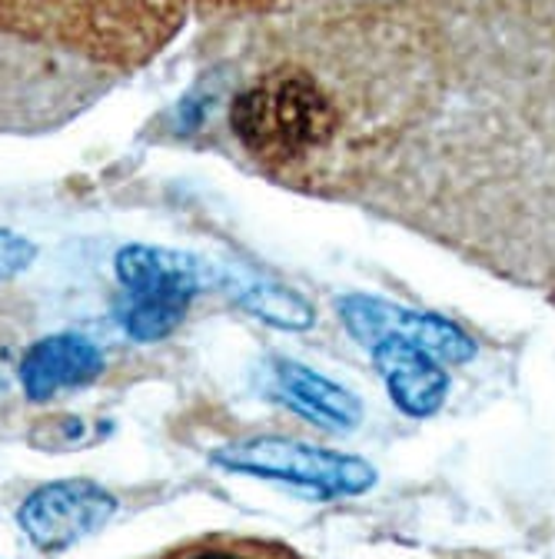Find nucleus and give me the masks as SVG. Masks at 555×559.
I'll use <instances>...</instances> for the list:
<instances>
[{
  "instance_id": "nucleus-7",
  "label": "nucleus",
  "mask_w": 555,
  "mask_h": 559,
  "mask_svg": "<svg viewBox=\"0 0 555 559\" xmlns=\"http://www.w3.org/2000/svg\"><path fill=\"white\" fill-rule=\"evenodd\" d=\"M373 354L376 370L383 373L396 406L409 416H433L443 409L449 393V373L446 367L426 354L423 346L386 336L366 346Z\"/></svg>"
},
{
  "instance_id": "nucleus-2",
  "label": "nucleus",
  "mask_w": 555,
  "mask_h": 559,
  "mask_svg": "<svg viewBox=\"0 0 555 559\" xmlns=\"http://www.w3.org/2000/svg\"><path fill=\"white\" fill-rule=\"evenodd\" d=\"M230 127L260 164L280 170L326 147L339 127V114L306 70L276 67L237 94Z\"/></svg>"
},
{
  "instance_id": "nucleus-12",
  "label": "nucleus",
  "mask_w": 555,
  "mask_h": 559,
  "mask_svg": "<svg viewBox=\"0 0 555 559\" xmlns=\"http://www.w3.org/2000/svg\"><path fill=\"white\" fill-rule=\"evenodd\" d=\"M34 243L14 230H0V280H11L34 263Z\"/></svg>"
},
{
  "instance_id": "nucleus-5",
  "label": "nucleus",
  "mask_w": 555,
  "mask_h": 559,
  "mask_svg": "<svg viewBox=\"0 0 555 559\" xmlns=\"http://www.w3.org/2000/svg\"><path fill=\"white\" fill-rule=\"evenodd\" d=\"M117 513V500L87 479L47 483L24 500L17 520L21 530L40 549H67L97 533Z\"/></svg>"
},
{
  "instance_id": "nucleus-9",
  "label": "nucleus",
  "mask_w": 555,
  "mask_h": 559,
  "mask_svg": "<svg viewBox=\"0 0 555 559\" xmlns=\"http://www.w3.org/2000/svg\"><path fill=\"white\" fill-rule=\"evenodd\" d=\"M273 370H276V390H280V396L297 413L313 419V424L350 430L363 419V403L346 386L319 377L316 370L293 360H276Z\"/></svg>"
},
{
  "instance_id": "nucleus-1",
  "label": "nucleus",
  "mask_w": 555,
  "mask_h": 559,
  "mask_svg": "<svg viewBox=\"0 0 555 559\" xmlns=\"http://www.w3.org/2000/svg\"><path fill=\"white\" fill-rule=\"evenodd\" d=\"M186 0H0V37L104 67H144L183 27Z\"/></svg>"
},
{
  "instance_id": "nucleus-8",
  "label": "nucleus",
  "mask_w": 555,
  "mask_h": 559,
  "mask_svg": "<svg viewBox=\"0 0 555 559\" xmlns=\"http://www.w3.org/2000/svg\"><path fill=\"white\" fill-rule=\"evenodd\" d=\"M104 370V354L81 333H53L34 343L21 360V386L31 400H50L60 390L94 383Z\"/></svg>"
},
{
  "instance_id": "nucleus-6",
  "label": "nucleus",
  "mask_w": 555,
  "mask_h": 559,
  "mask_svg": "<svg viewBox=\"0 0 555 559\" xmlns=\"http://www.w3.org/2000/svg\"><path fill=\"white\" fill-rule=\"evenodd\" d=\"M339 317L363 346L396 336V340L423 346L439 364H466L475 354V343L456 323L430 317V313H412V310L386 304L379 297H360V294L342 297Z\"/></svg>"
},
{
  "instance_id": "nucleus-10",
  "label": "nucleus",
  "mask_w": 555,
  "mask_h": 559,
  "mask_svg": "<svg viewBox=\"0 0 555 559\" xmlns=\"http://www.w3.org/2000/svg\"><path fill=\"white\" fill-rule=\"evenodd\" d=\"M154 559H306L293 546L280 539H260V536H200L193 543L173 546Z\"/></svg>"
},
{
  "instance_id": "nucleus-4",
  "label": "nucleus",
  "mask_w": 555,
  "mask_h": 559,
  "mask_svg": "<svg viewBox=\"0 0 555 559\" xmlns=\"http://www.w3.org/2000/svg\"><path fill=\"white\" fill-rule=\"evenodd\" d=\"M214 463L233 473H253L306 486L313 489V497H357L376 483L373 466L360 456H346L280 437L230 443L214 453Z\"/></svg>"
},
{
  "instance_id": "nucleus-11",
  "label": "nucleus",
  "mask_w": 555,
  "mask_h": 559,
  "mask_svg": "<svg viewBox=\"0 0 555 559\" xmlns=\"http://www.w3.org/2000/svg\"><path fill=\"white\" fill-rule=\"evenodd\" d=\"M243 304L260 320H266L273 326H283V330H306L313 323V307L300 294H293L287 287H276V284H253L246 290Z\"/></svg>"
},
{
  "instance_id": "nucleus-3",
  "label": "nucleus",
  "mask_w": 555,
  "mask_h": 559,
  "mask_svg": "<svg viewBox=\"0 0 555 559\" xmlns=\"http://www.w3.org/2000/svg\"><path fill=\"white\" fill-rule=\"evenodd\" d=\"M117 276L126 290V300L117 307L120 326L130 340L154 343L183 323L203 287V263L177 250L123 247L117 253Z\"/></svg>"
},
{
  "instance_id": "nucleus-13",
  "label": "nucleus",
  "mask_w": 555,
  "mask_h": 559,
  "mask_svg": "<svg viewBox=\"0 0 555 559\" xmlns=\"http://www.w3.org/2000/svg\"><path fill=\"white\" fill-rule=\"evenodd\" d=\"M206 11H227V14H263L273 8H283L290 0H196Z\"/></svg>"
}]
</instances>
